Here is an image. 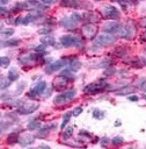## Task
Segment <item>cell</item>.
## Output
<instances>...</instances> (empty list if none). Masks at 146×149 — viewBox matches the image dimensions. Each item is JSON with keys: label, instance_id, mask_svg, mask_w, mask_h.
<instances>
[{"label": "cell", "instance_id": "25", "mask_svg": "<svg viewBox=\"0 0 146 149\" xmlns=\"http://www.w3.org/2000/svg\"><path fill=\"white\" fill-rule=\"evenodd\" d=\"M71 116H72V112H67V113L64 114V116H63V121H61V123H60V129H61V130H63V129L65 128V126L68 123Z\"/></svg>", "mask_w": 146, "mask_h": 149}, {"label": "cell", "instance_id": "24", "mask_svg": "<svg viewBox=\"0 0 146 149\" xmlns=\"http://www.w3.org/2000/svg\"><path fill=\"white\" fill-rule=\"evenodd\" d=\"M39 128H41V122L37 121V120H32L27 125L28 130H36V129H39Z\"/></svg>", "mask_w": 146, "mask_h": 149}, {"label": "cell", "instance_id": "3", "mask_svg": "<svg viewBox=\"0 0 146 149\" xmlns=\"http://www.w3.org/2000/svg\"><path fill=\"white\" fill-rule=\"evenodd\" d=\"M81 31H82V36L88 38V40H94L97 35V31H98V28L95 23H92V22H88L86 24L82 26L81 28Z\"/></svg>", "mask_w": 146, "mask_h": 149}, {"label": "cell", "instance_id": "30", "mask_svg": "<svg viewBox=\"0 0 146 149\" xmlns=\"http://www.w3.org/2000/svg\"><path fill=\"white\" fill-rule=\"evenodd\" d=\"M24 87H25V83L24 81H21L20 84H19V86L16 87V91H15V95H20L22 92H23V90H24Z\"/></svg>", "mask_w": 146, "mask_h": 149}, {"label": "cell", "instance_id": "52", "mask_svg": "<svg viewBox=\"0 0 146 149\" xmlns=\"http://www.w3.org/2000/svg\"><path fill=\"white\" fill-rule=\"evenodd\" d=\"M140 1H144V0H140Z\"/></svg>", "mask_w": 146, "mask_h": 149}, {"label": "cell", "instance_id": "2", "mask_svg": "<svg viewBox=\"0 0 146 149\" xmlns=\"http://www.w3.org/2000/svg\"><path fill=\"white\" fill-rule=\"evenodd\" d=\"M60 43L64 48H71V47H80L82 44V38L73 35H63L60 37Z\"/></svg>", "mask_w": 146, "mask_h": 149}, {"label": "cell", "instance_id": "40", "mask_svg": "<svg viewBox=\"0 0 146 149\" xmlns=\"http://www.w3.org/2000/svg\"><path fill=\"white\" fill-rule=\"evenodd\" d=\"M110 142V140L109 139H107V137H103L102 140H101V147H107V144Z\"/></svg>", "mask_w": 146, "mask_h": 149}, {"label": "cell", "instance_id": "50", "mask_svg": "<svg viewBox=\"0 0 146 149\" xmlns=\"http://www.w3.org/2000/svg\"><path fill=\"white\" fill-rule=\"evenodd\" d=\"M144 98H145V100H146V95H144Z\"/></svg>", "mask_w": 146, "mask_h": 149}, {"label": "cell", "instance_id": "8", "mask_svg": "<svg viewBox=\"0 0 146 149\" xmlns=\"http://www.w3.org/2000/svg\"><path fill=\"white\" fill-rule=\"evenodd\" d=\"M136 31H137L136 23L132 20H129L126 22V24L123 27V31H122L121 37H124V38H127V40H133L134 36H136Z\"/></svg>", "mask_w": 146, "mask_h": 149}, {"label": "cell", "instance_id": "39", "mask_svg": "<svg viewBox=\"0 0 146 149\" xmlns=\"http://www.w3.org/2000/svg\"><path fill=\"white\" fill-rule=\"evenodd\" d=\"M49 33H51V29H50V28H45V27H44V28H41V29L38 30V34H45V35H46V34H49Z\"/></svg>", "mask_w": 146, "mask_h": 149}, {"label": "cell", "instance_id": "1", "mask_svg": "<svg viewBox=\"0 0 146 149\" xmlns=\"http://www.w3.org/2000/svg\"><path fill=\"white\" fill-rule=\"evenodd\" d=\"M100 13L102 17L108 19V20H117L121 16L119 10L112 5H103L100 9Z\"/></svg>", "mask_w": 146, "mask_h": 149}, {"label": "cell", "instance_id": "19", "mask_svg": "<svg viewBox=\"0 0 146 149\" xmlns=\"http://www.w3.org/2000/svg\"><path fill=\"white\" fill-rule=\"evenodd\" d=\"M7 77L9 78V80H10V81H15V80H17V79H19L20 73H19V71H17V69H16V68H12V69H9Z\"/></svg>", "mask_w": 146, "mask_h": 149}, {"label": "cell", "instance_id": "31", "mask_svg": "<svg viewBox=\"0 0 146 149\" xmlns=\"http://www.w3.org/2000/svg\"><path fill=\"white\" fill-rule=\"evenodd\" d=\"M123 142H124V140H123L122 136H115V137L111 140V143H112L114 146H121V144H123Z\"/></svg>", "mask_w": 146, "mask_h": 149}, {"label": "cell", "instance_id": "15", "mask_svg": "<svg viewBox=\"0 0 146 149\" xmlns=\"http://www.w3.org/2000/svg\"><path fill=\"white\" fill-rule=\"evenodd\" d=\"M60 24L63 27H65L66 29H74L76 27L78 22L74 19H72V17H64V19H61Z\"/></svg>", "mask_w": 146, "mask_h": 149}, {"label": "cell", "instance_id": "34", "mask_svg": "<svg viewBox=\"0 0 146 149\" xmlns=\"http://www.w3.org/2000/svg\"><path fill=\"white\" fill-rule=\"evenodd\" d=\"M93 116H94L95 119H103V118H104V113H103L102 111L95 109V111L93 112Z\"/></svg>", "mask_w": 146, "mask_h": 149}, {"label": "cell", "instance_id": "49", "mask_svg": "<svg viewBox=\"0 0 146 149\" xmlns=\"http://www.w3.org/2000/svg\"><path fill=\"white\" fill-rule=\"evenodd\" d=\"M5 45H6V44H5V42H2V41H0V49H1V48H3Z\"/></svg>", "mask_w": 146, "mask_h": 149}, {"label": "cell", "instance_id": "9", "mask_svg": "<svg viewBox=\"0 0 146 149\" xmlns=\"http://www.w3.org/2000/svg\"><path fill=\"white\" fill-rule=\"evenodd\" d=\"M105 86H107V83L103 80H100L97 83H92V84H88L87 86H85L83 92L86 94H97L100 91L105 88Z\"/></svg>", "mask_w": 146, "mask_h": 149}, {"label": "cell", "instance_id": "54", "mask_svg": "<svg viewBox=\"0 0 146 149\" xmlns=\"http://www.w3.org/2000/svg\"><path fill=\"white\" fill-rule=\"evenodd\" d=\"M0 115H1V114H0Z\"/></svg>", "mask_w": 146, "mask_h": 149}, {"label": "cell", "instance_id": "22", "mask_svg": "<svg viewBox=\"0 0 146 149\" xmlns=\"http://www.w3.org/2000/svg\"><path fill=\"white\" fill-rule=\"evenodd\" d=\"M19 142V135H17V133H10V134H8V136H7V143L8 144H14V143H17Z\"/></svg>", "mask_w": 146, "mask_h": 149}, {"label": "cell", "instance_id": "29", "mask_svg": "<svg viewBox=\"0 0 146 149\" xmlns=\"http://www.w3.org/2000/svg\"><path fill=\"white\" fill-rule=\"evenodd\" d=\"M14 34V29L13 28H6L3 30H1V35L3 37H10Z\"/></svg>", "mask_w": 146, "mask_h": 149}, {"label": "cell", "instance_id": "6", "mask_svg": "<svg viewBox=\"0 0 146 149\" xmlns=\"http://www.w3.org/2000/svg\"><path fill=\"white\" fill-rule=\"evenodd\" d=\"M103 31L107 33V34H119V36L122 35V31H123V26L116 21H109L107 23L103 24L102 27Z\"/></svg>", "mask_w": 146, "mask_h": 149}, {"label": "cell", "instance_id": "21", "mask_svg": "<svg viewBox=\"0 0 146 149\" xmlns=\"http://www.w3.org/2000/svg\"><path fill=\"white\" fill-rule=\"evenodd\" d=\"M80 68H81V63H80L78 59H73V61L70 63L68 70H71L72 72H76L78 70H80Z\"/></svg>", "mask_w": 146, "mask_h": 149}, {"label": "cell", "instance_id": "43", "mask_svg": "<svg viewBox=\"0 0 146 149\" xmlns=\"http://www.w3.org/2000/svg\"><path fill=\"white\" fill-rule=\"evenodd\" d=\"M7 13H8V9H7L5 6H0V16L5 15V14H7Z\"/></svg>", "mask_w": 146, "mask_h": 149}, {"label": "cell", "instance_id": "41", "mask_svg": "<svg viewBox=\"0 0 146 149\" xmlns=\"http://www.w3.org/2000/svg\"><path fill=\"white\" fill-rule=\"evenodd\" d=\"M41 2H42V5L43 6H45V7H48V6H50L52 2H53V0H39Z\"/></svg>", "mask_w": 146, "mask_h": 149}, {"label": "cell", "instance_id": "47", "mask_svg": "<svg viewBox=\"0 0 146 149\" xmlns=\"http://www.w3.org/2000/svg\"><path fill=\"white\" fill-rule=\"evenodd\" d=\"M121 125H122V122H121L119 120H116V122H115V126H116V127H118V126H121Z\"/></svg>", "mask_w": 146, "mask_h": 149}, {"label": "cell", "instance_id": "35", "mask_svg": "<svg viewBox=\"0 0 146 149\" xmlns=\"http://www.w3.org/2000/svg\"><path fill=\"white\" fill-rule=\"evenodd\" d=\"M20 42H21L20 40H8L7 42H5V44L6 45H9V47H17V44Z\"/></svg>", "mask_w": 146, "mask_h": 149}, {"label": "cell", "instance_id": "38", "mask_svg": "<svg viewBox=\"0 0 146 149\" xmlns=\"http://www.w3.org/2000/svg\"><path fill=\"white\" fill-rule=\"evenodd\" d=\"M31 20H32V17H31L30 15H28V16H25V17L22 19V23H23V24H29Z\"/></svg>", "mask_w": 146, "mask_h": 149}, {"label": "cell", "instance_id": "10", "mask_svg": "<svg viewBox=\"0 0 146 149\" xmlns=\"http://www.w3.org/2000/svg\"><path fill=\"white\" fill-rule=\"evenodd\" d=\"M68 81H70L68 78H66V77L59 74V76H57V77L53 79V84H52V86H53L54 90H57V91H61V90H64V88L67 86Z\"/></svg>", "mask_w": 146, "mask_h": 149}, {"label": "cell", "instance_id": "23", "mask_svg": "<svg viewBox=\"0 0 146 149\" xmlns=\"http://www.w3.org/2000/svg\"><path fill=\"white\" fill-rule=\"evenodd\" d=\"M10 80L8 77H0V90H6L10 86Z\"/></svg>", "mask_w": 146, "mask_h": 149}, {"label": "cell", "instance_id": "16", "mask_svg": "<svg viewBox=\"0 0 146 149\" xmlns=\"http://www.w3.org/2000/svg\"><path fill=\"white\" fill-rule=\"evenodd\" d=\"M35 142V136L30 135V134H25L23 135L22 137L19 139V143L22 146V147H27V146H30Z\"/></svg>", "mask_w": 146, "mask_h": 149}, {"label": "cell", "instance_id": "45", "mask_svg": "<svg viewBox=\"0 0 146 149\" xmlns=\"http://www.w3.org/2000/svg\"><path fill=\"white\" fill-rule=\"evenodd\" d=\"M9 2V0H0V6H5Z\"/></svg>", "mask_w": 146, "mask_h": 149}, {"label": "cell", "instance_id": "5", "mask_svg": "<svg viewBox=\"0 0 146 149\" xmlns=\"http://www.w3.org/2000/svg\"><path fill=\"white\" fill-rule=\"evenodd\" d=\"M39 107V104L37 101H27V102H22L21 106L17 107V113L20 114H31L34 112H36Z\"/></svg>", "mask_w": 146, "mask_h": 149}, {"label": "cell", "instance_id": "44", "mask_svg": "<svg viewBox=\"0 0 146 149\" xmlns=\"http://www.w3.org/2000/svg\"><path fill=\"white\" fill-rule=\"evenodd\" d=\"M129 98V100H131V101H138V95H129L127 97Z\"/></svg>", "mask_w": 146, "mask_h": 149}, {"label": "cell", "instance_id": "28", "mask_svg": "<svg viewBox=\"0 0 146 149\" xmlns=\"http://www.w3.org/2000/svg\"><path fill=\"white\" fill-rule=\"evenodd\" d=\"M10 64V59L6 56L0 57V66L1 68H8V65Z\"/></svg>", "mask_w": 146, "mask_h": 149}, {"label": "cell", "instance_id": "42", "mask_svg": "<svg viewBox=\"0 0 146 149\" xmlns=\"http://www.w3.org/2000/svg\"><path fill=\"white\" fill-rule=\"evenodd\" d=\"M139 87H140L143 91H145V92H146V79H143V80L140 81V84H139Z\"/></svg>", "mask_w": 146, "mask_h": 149}, {"label": "cell", "instance_id": "11", "mask_svg": "<svg viewBox=\"0 0 146 149\" xmlns=\"http://www.w3.org/2000/svg\"><path fill=\"white\" fill-rule=\"evenodd\" d=\"M67 64V62L65 61V59H58V61H54V62H52L51 64H48L46 66H45V72L46 73H52V72H54V71H58V70H60L64 65H66Z\"/></svg>", "mask_w": 146, "mask_h": 149}, {"label": "cell", "instance_id": "4", "mask_svg": "<svg viewBox=\"0 0 146 149\" xmlns=\"http://www.w3.org/2000/svg\"><path fill=\"white\" fill-rule=\"evenodd\" d=\"M117 37L112 34H102L95 38V47H108L116 42Z\"/></svg>", "mask_w": 146, "mask_h": 149}, {"label": "cell", "instance_id": "13", "mask_svg": "<svg viewBox=\"0 0 146 149\" xmlns=\"http://www.w3.org/2000/svg\"><path fill=\"white\" fill-rule=\"evenodd\" d=\"M60 6L65 8H79L81 6V2L79 0H60Z\"/></svg>", "mask_w": 146, "mask_h": 149}, {"label": "cell", "instance_id": "33", "mask_svg": "<svg viewBox=\"0 0 146 149\" xmlns=\"http://www.w3.org/2000/svg\"><path fill=\"white\" fill-rule=\"evenodd\" d=\"M82 112H83V108H82L81 106H78V107H75V108L72 111V115H73V116H79Z\"/></svg>", "mask_w": 146, "mask_h": 149}, {"label": "cell", "instance_id": "17", "mask_svg": "<svg viewBox=\"0 0 146 149\" xmlns=\"http://www.w3.org/2000/svg\"><path fill=\"white\" fill-rule=\"evenodd\" d=\"M136 91V86H132V85H127V86H124L122 88H118L115 91V94L116 95H126V94H130V93H133Z\"/></svg>", "mask_w": 146, "mask_h": 149}, {"label": "cell", "instance_id": "18", "mask_svg": "<svg viewBox=\"0 0 146 149\" xmlns=\"http://www.w3.org/2000/svg\"><path fill=\"white\" fill-rule=\"evenodd\" d=\"M20 63H22L23 65H32L36 61H37V57L34 56V55H25V56H21L19 58Z\"/></svg>", "mask_w": 146, "mask_h": 149}, {"label": "cell", "instance_id": "48", "mask_svg": "<svg viewBox=\"0 0 146 149\" xmlns=\"http://www.w3.org/2000/svg\"><path fill=\"white\" fill-rule=\"evenodd\" d=\"M141 40H143V41H146V30H145V33L141 35Z\"/></svg>", "mask_w": 146, "mask_h": 149}, {"label": "cell", "instance_id": "32", "mask_svg": "<svg viewBox=\"0 0 146 149\" xmlns=\"http://www.w3.org/2000/svg\"><path fill=\"white\" fill-rule=\"evenodd\" d=\"M74 72H72L71 70H64L60 74L61 76H64V77H66V78H68V79H73L74 78V74H73Z\"/></svg>", "mask_w": 146, "mask_h": 149}, {"label": "cell", "instance_id": "46", "mask_svg": "<svg viewBox=\"0 0 146 149\" xmlns=\"http://www.w3.org/2000/svg\"><path fill=\"white\" fill-rule=\"evenodd\" d=\"M28 3H37V1L38 0H25Z\"/></svg>", "mask_w": 146, "mask_h": 149}, {"label": "cell", "instance_id": "14", "mask_svg": "<svg viewBox=\"0 0 146 149\" xmlns=\"http://www.w3.org/2000/svg\"><path fill=\"white\" fill-rule=\"evenodd\" d=\"M81 16L82 17H85L86 20H88L89 22H92V23H94V22H97L100 19H101V14H98V13H96V12H86V13H83V14H81Z\"/></svg>", "mask_w": 146, "mask_h": 149}, {"label": "cell", "instance_id": "7", "mask_svg": "<svg viewBox=\"0 0 146 149\" xmlns=\"http://www.w3.org/2000/svg\"><path fill=\"white\" fill-rule=\"evenodd\" d=\"M75 95H76V90H75V88H71V90H68V91H66V92H64V93L58 94V95L54 98L53 102H54V105L66 104L67 101L72 100Z\"/></svg>", "mask_w": 146, "mask_h": 149}, {"label": "cell", "instance_id": "53", "mask_svg": "<svg viewBox=\"0 0 146 149\" xmlns=\"http://www.w3.org/2000/svg\"><path fill=\"white\" fill-rule=\"evenodd\" d=\"M0 132H1V129H0Z\"/></svg>", "mask_w": 146, "mask_h": 149}, {"label": "cell", "instance_id": "36", "mask_svg": "<svg viewBox=\"0 0 146 149\" xmlns=\"http://www.w3.org/2000/svg\"><path fill=\"white\" fill-rule=\"evenodd\" d=\"M115 72H116V70H115L112 66H111V68H110V66H108V69L104 71V74H105V76H112Z\"/></svg>", "mask_w": 146, "mask_h": 149}, {"label": "cell", "instance_id": "37", "mask_svg": "<svg viewBox=\"0 0 146 149\" xmlns=\"http://www.w3.org/2000/svg\"><path fill=\"white\" fill-rule=\"evenodd\" d=\"M45 49H46V45H44L43 43L39 44V45H37V47L35 48V50H36L37 52H43V51H45Z\"/></svg>", "mask_w": 146, "mask_h": 149}, {"label": "cell", "instance_id": "26", "mask_svg": "<svg viewBox=\"0 0 146 149\" xmlns=\"http://www.w3.org/2000/svg\"><path fill=\"white\" fill-rule=\"evenodd\" d=\"M27 8H28V2L27 1L25 2H16L13 7L14 10H24Z\"/></svg>", "mask_w": 146, "mask_h": 149}, {"label": "cell", "instance_id": "20", "mask_svg": "<svg viewBox=\"0 0 146 149\" xmlns=\"http://www.w3.org/2000/svg\"><path fill=\"white\" fill-rule=\"evenodd\" d=\"M41 43H43L44 45H53V44L56 43V40H54V37H52V36L45 35V36L41 37Z\"/></svg>", "mask_w": 146, "mask_h": 149}, {"label": "cell", "instance_id": "27", "mask_svg": "<svg viewBox=\"0 0 146 149\" xmlns=\"http://www.w3.org/2000/svg\"><path fill=\"white\" fill-rule=\"evenodd\" d=\"M63 130H64V133H63L64 139H70V137L73 135V133H74L73 127H67L66 129H63Z\"/></svg>", "mask_w": 146, "mask_h": 149}, {"label": "cell", "instance_id": "51", "mask_svg": "<svg viewBox=\"0 0 146 149\" xmlns=\"http://www.w3.org/2000/svg\"><path fill=\"white\" fill-rule=\"evenodd\" d=\"M96 1H101V0H96Z\"/></svg>", "mask_w": 146, "mask_h": 149}, {"label": "cell", "instance_id": "12", "mask_svg": "<svg viewBox=\"0 0 146 149\" xmlns=\"http://www.w3.org/2000/svg\"><path fill=\"white\" fill-rule=\"evenodd\" d=\"M46 81H44V80H42V81H39V83H37L34 87H32V90L30 91V93H32V95H38V94H42L44 91H45V88H46ZM31 95V97H32Z\"/></svg>", "mask_w": 146, "mask_h": 149}]
</instances>
